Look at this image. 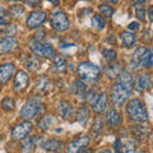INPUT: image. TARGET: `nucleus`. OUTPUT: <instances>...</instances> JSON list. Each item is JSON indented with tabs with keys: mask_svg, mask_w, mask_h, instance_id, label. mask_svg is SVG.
Masks as SVG:
<instances>
[{
	"mask_svg": "<svg viewBox=\"0 0 153 153\" xmlns=\"http://www.w3.org/2000/svg\"><path fill=\"white\" fill-rule=\"evenodd\" d=\"M126 114L133 121L138 124H143L148 121V112L139 98H133L126 103Z\"/></svg>",
	"mask_w": 153,
	"mask_h": 153,
	"instance_id": "obj_1",
	"label": "nucleus"
},
{
	"mask_svg": "<svg viewBox=\"0 0 153 153\" xmlns=\"http://www.w3.org/2000/svg\"><path fill=\"white\" fill-rule=\"evenodd\" d=\"M133 92V83H125L121 80H117L112 85L111 89V101L115 106H121V105L130 97Z\"/></svg>",
	"mask_w": 153,
	"mask_h": 153,
	"instance_id": "obj_2",
	"label": "nucleus"
},
{
	"mask_svg": "<svg viewBox=\"0 0 153 153\" xmlns=\"http://www.w3.org/2000/svg\"><path fill=\"white\" fill-rule=\"evenodd\" d=\"M76 71H78V75L80 76V79H82L83 82L94 83V82H97L101 70H100L97 65L91 63V61H83V63H80L78 65Z\"/></svg>",
	"mask_w": 153,
	"mask_h": 153,
	"instance_id": "obj_3",
	"label": "nucleus"
},
{
	"mask_svg": "<svg viewBox=\"0 0 153 153\" xmlns=\"http://www.w3.org/2000/svg\"><path fill=\"white\" fill-rule=\"evenodd\" d=\"M41 111V102L38 98H32L28 102H26L25 105H23V107L21 110V112H19V115H21L22 119H25L26 121L28 120H32L33 117H36L38 114H40Z\"/></svg>",
	"mask_w": 153,
	"mask_h": 153,
	"instance_id": "obj_4",
	"label": "nucleus"
},
{
	"mask_svg": "<svg viewBox=\"0 0 153 153\" xmlns=\"http://www.w3.org/2000/svg\"><path fill=\"white\" fill-rule=\"evenodd\" d=\"M31 50L37 57H46V59H54L56 56L55 49L52 45L47 44V42H36L33 41L31 44Z\"/></svg>",
	"mask_w": 153,
	"mask_h": 153,
	"instance_id": "obj_5",
	"label": "nucleus"
},
{
	"mask_svg": "<svg viewBox=\"0 0 153 153\" xmlns=\"http://www.w3.org/2000/svg\"><path fill=\"white\" fill-rule=\"evenodd\" d=\"M50 23H51V26L52 28H54L55 31L57 32H65V31H68L69 30V26H70V23H69V18L66 17V14L64 12H54L50 16Z\"/></svg>",
	"mask_w": 153,
	"mask_h": 153,
	"instance_id": "obj_6",
	"label": "nucleus"
},
{
	"mask_svg": "<svg viewBox=\"0 0 153 153\" xmlns=\"http://www.w3.org/2000/svg\"><path fill=\"white\" fill-rule=\"evenodd\" d=\"M33 125L31 121H22L17 124L12 130V139L13 140H23L32 131Z\"/></svg>",
	"mask_w": 153,
	"mask_h": 153,
	"instance_id": "obj_7",
	"label": "nucleus"
},
{
	"mask_svg": "<svg viewBox=\"0 0 153 153\" xmlns=\"http://www.w3.org/2000/svg\"><path fill=\"white\" fill-rule=\"evenodd\" d=\"M45 21H46V13L41 10H35L27 17L26 25L30 30H35V28H38L41 25H44Z\"/></svg>",
	"mask_w": 153,
	"mask_h": 153,
	"instance_id": "obj_8",
	"label": "nucleus"
},
{
	"mask_svg": "<svg viewBox=\"0 0 153 153\" xmlns=\"http://www.w3.org/2000/svg\"><path fill=\"white\" fill-rule=\"evenodd\" d=\"M89 144V138L87 135L79 137L76 138L75 140L70 142L68 147H66V152L68 153H82L83 151H85V148Z\"/></svg>",
	"mask_w": 153,
	"mask_h": 153,
	"instance_id": "obj_9",
	"label": "nucleus"
},
{
	"mask_svg": "<svg viewBox=\"0 0 153 153\" xmlns=\"http://www.w3.org/2000/svg\"><path fill=\"white\" fill-rule=\"evenodd\" d=\"M28 85V74L25 70L17 71L16 76H14V83H13V89L17 93H22L27 89Z\"/></svg>",
	"mask_w": 153,
	"mask_h": 153,
	"instance_id": "obj_10",
	"label": "nucleus"
},
{
	"mask_svg": "<svg viewBox=\"0 0 153 153\" xmlns=\"http://www.w3.org/2000/svg\"><path fill=\"white\" fill-rule=\"evenodd\" d=\"M148 49H146L144 46H140L133 52L131 59H130V65L133 70H139L143 68V59H144V55Z\"/></svg>",
	"mask_w": 153,
	"mask_h": 153,
	"instance_id": "obj_11",
	"label": "nucleus"
},
{
	"mask_svg": "<svg viewBox=\"0 0 153 153\" xmlns=\"http://www.w3.org/2000/svg\"><path fill=\"white\" fill-rule=\"evenodd\" d=\"M91 107L96 114H102L106 111V107H107V94L106 93H101V94H97L96 98L91 103Z\"/></svg>",
	"mask_w": 153,
	"mask_h": 153,
	"instance_id": "obj_12",
	"label": "nucleus"
},
{
	"mask_svg": "<svg viewBox=\"0 0 153 153\" xmlns=\"http://www.w3.org/2000/svg\"><path fill=\"white\" fill-rule=\"evenodd\" d=\"M18 41L16 40V37H7L4 36L0 40V52L8 54V52H13L17 49Z\"/></svg>",
	"mask_w": 153,
	"mask_h": 153,
	"instance_id": "obj_13",
	"label": "nucleus"
},
{
	"mask_svg": "<svg viewBox=\"0 0 153 153\" xmlns=\"http://www.w3.org/2000/svg\"><path fill=\"white\" fill-rule=\"evenodd\" d=\"M151 83H152L151 75L148 73H143V74H139L137 76L135 88H137V91H139V92H144V91H147L151 87Z\"/></svg>",
	"mask_w": 153,
	"mask_h": 153,
	"instance_id": "obj_14",
	"label": "nucleus"
},
{
	"mask_svg": "<svg viewBox=\"0 0 153 153\" xmlns=\"http://www.w3.org/2000/svg\"><path fill=\"white\" fill-rule=\"evenodd\" d=\"M14 70H16V66L12 63H5L0 66V83L1 84H5L10 76L13 75Z\"/></svg>",
	"mask_w": 153,
	"mask_h": 153,
	"instance_id": "obj_15",
	"label": "nucleus"
},
{
	"mask_svg": "<svg viewBox=\"0 0 153 153\" xmlns=\"http://www.w3.org/2000/svg\"><path fill=\"white\" fill-rule=\"evenodd\" d=\"M106 123L110 128H115L121 123V116L116 108H110L106 112Z\"/></svg>",
	"mask_w": 153,
	"mask_h": 153,
	"instance_id": "obj_16",
	"label": "nucleus"
},
{
	"mask_svg": "<svg viewBox=\"0 0 153 153\" xmlns=\"http://www.w3.org/2000/svg\"><path fill=\"white\" fill-rule=\"evenodd\" d=\"M120 41H121V45L125 47V49H130L135 45L137 42V37L133 32H129V31H124L120 33Z\"/></svg>",
	"mask_w": 153,
	"mask_h": 153,
	"instance_id": "obj_17",
	"label": "nucleus"
},
{
	"mask_svg": "<svg viewBox=\"0 0 153 153\" xmlns=\"http://www.w3.org/2000/svg\"><path fill=\"white\" fill-rule=\"evenodd\" d=\"M44 149L46 151H50V152H59L63 147V143L57 139H42L41 140V144H40Z\"/></svg>",
	"mask_w": 153,
	"mask_h": 153,
	"instance_id": "obj_18",
	"label": "nucleus"
},
{
	"mask_svg": "<svg viewBox=\"0 0 153 153\" xmlns=\"http://www.w3.org/2000/svg\"><path fill=\"white\" fill-rule=\"evenodd\" d=\"M57 114L63 119H69L73 114V107L68 101H60L57 103Z\"/></svg>",
	"mask_w": 153,
	"mask_h": 153,
	"instance_id": "obj_19",
	"label": "nucleus"
},
{
	"mask_svg": "<svg viewBox=\"0 0 153 153\" xmlns=\"http://www.w3.org/2000/svg\"><path fill=\"white\" fill-rule=\"evenodd\" d=\"M41 140L40 137H30V138H26L23 139L22 142V148L25 152H32L33 148H35L37 144H41Z\"/></svg>",
	"mask_w": 153,
	"mask_h": 153,
	"instance_id": "obj_20",
	"label": "nucleus"
},
{
	"mask_svg": "<svg viewBox=\"0 0 153 153\" xmlns=\"http://www.w3.org/2000/svg\"><path fill=\"white\" fill-rule=\"evenodd\" d=\"M66 68V63H65V59L60 55H56L54 59H52V70L55 73H64Z\"/></svg>",
	"mask_w": 153,
	"mask_h": 153,
	"instance_id": "obj_21",
	"label": "nucleus"
},
{
	"mask_svg": "<svg viewBox=\"0 0 153 153\" xmlns=\"http://www.w3.org/2000/svg\"><path fill=\"white\" fill-rule=\"evenodd\" d=\"M55 123V119L52 115H45V116H42L40 120L37 121V128L40 129V130H47L49 128H51V125Z\"/></svg>",
	"mask_w": 153,
	"mask_h": 153,
	"instance_id": "obj_22",
	"label": "nucleus"
},
{
	"mask_svg": "<svg viewBox=\"0 0 153 153\" xmlns=\"http://www.w3.org/2000/svg\"><path fill=\"white\" fill-rule=\"evenodd\" d=\"M133 8H134V13L138 19H144L146 18V1L138 0V1L133 3Z\"/></svg>",
	"mask_w": 153,
	"mask_h": 153,
	"instance_id": "obj_23",
	"label": "nucleus"
},
{
	"mask_svg": "<svg viewBox=\"0 0 153 153\" xmlns=\"http://www.w3.org/2000/svg\"><path fill=\"white\" fill-rule=\"evenodd\" d=\"M123 71L120 64H111L107 65L106 69H105V74H106L108 78H119V75Z\"/></svg>",
	"mask_w": 153,
	"mask_h": 153,
	"instance_id": "obj_24",
	"label": "nucleus"
},
{
	"mask_svg": "<svg viewBox=\"0 0 153 153\" xmlns=\"http://www.w3.org/2000/svg\"><path fill=\"white\" fill-rule=\"evenodd\" d=\"M74 93L76 94L78 98H85V94H87V87L82 80H75L74 82Z\"/></svg>",
	"mask_w": 153,
	"mask_h": 153,
	"instance_id": "obj_25",
	"label": "nucleus"
},
{
	"mask_svg": "<svg viewBox=\"0 0 153 153\" xmlns=\"http://www.w3.org/2000/svg\"><path fill=\"white\" fill-rule=\"evenodd\" d=\"M131 135L138 140L144 139V137L147 135L148 129L146 126H131Z\"/></svg>",
	"mask_w": 153,
	"mask_h": 153,
	"instance_id": "obj_26",
	"label": "nucleus"
},
{
	"mask_svg": "<svg viewBox=\"0 0 153 153\" xmlns=\"http://www.w3.org/2000/svg\"><path fill=\"white\" fill-rule=\"evenodd\" d=\"M50 87H51V84L49 82V79H46V78L38 79L36 83V91L38 93H46L50 89Z\"/></svg>",
	"mask_w": 153,
	"mask_h": 153,
	"instance_id": "obj_27",
	"label": "nucleus"
},
{
	"mask_svg": "<svg viewBox=\"0 0 153 153\" xmlns=\"http://www.w3.org/2000/svg\"><path fill=\"white\" fill-rule=\"evenodd\" d=\"M91 26H92L94 30H103L105 28V19L101 17V16H97V14H96V16H93L92 18H91Z\"/></svg>",
	"mask_w": 153,
	"mask_h": 153,
	"instance_id": "obj_28",
	"label": "nucleus"
},
{
	"mask_svg": "<svg viewBox=\"0 0 153 153\" xmlns=\"http://www.w3.org/2000/svg\"><path fill=\"white\" fill-rule=\"evenodd\" d=\"M14 107H16V102H14V100L12 97L3 98V101H1V108L4 110V111H13Z\"/></svg>",
	"mask_w": 153,
	"mask_h": 153,
	"instance_id": "obj_29",
	"label": "nucleus"
},
{
	"mask_svg": "<svg viewBox=\"0 0 153 153\" xmlns=\"http://www.w3.org/2000/svg\"><path fill=\"white\" fill-rule=\"evenodd\" d=\"M25 14V9H23L21 5H13L9 10V16L13 17V18H17V19H21Z\"/></svg>",
	"mask_w": 153,
	"mask_h": 153,
	"instance_id": "obj_30",
	"label": "nucleus"
},
{
	"mask_svg": "<svg viewBox=\"0 0 153 153\" xmlns=\"http://www.w3.org/2000/svg\"><path fill=\"white\" fill-rule=\"evenodd\" d=\"M98 10L101 12V14L103 17H106V18H111L114 16V9L107 5V4H101V5L98 7Z\"/></svg>",
	"mask_w": 153,
	"mask_h": 153,
	"instance_id": "obj_31",
	"label": "nucleus"
},
{
	"mask_svg": "<svg viewBox=\"0 0 153 153\" xmlns=\"http://www.w3.org/2000/svg\"><path fill=\"white\" fill-rule=\"evenodd\" d=\"M102 55L105 57V60L107 61H115L116 60V51L112 49H105L102 51Z\"/></svg>",
	"mask_w": 153,
	"mask_h": 153,
	"instance_id": "obj_32",
	"label": "nucleus"
},
{
	"mask_svg": "<svg viewBox=\"0 0 153 153\" xmlns=\"http://www.w3.org/2000/svg\"><path fill=\"white\" fill-rule=\"evenodd\" d=\"M88 117V110L85 106H82L78 108V112H76V120L78 121H85Z\"/></svg>",
	"mask_w": 153,
	"mask_h": 153,
	"instance_id": "obj_33",
	"label": "nucleus"
},
{
	"mask_svg": "<svg viewBox=\"0 0 153 153\" xmlns=\"http://www.w3.org/2000/svg\"><path fill=\"white\" fill-rule=\"evenodd\" d=\"M123 153H135V143L133 140H128L123 146Z\"/></svg>",
	"mask_w": 153,
	"mask_h": 153,
	"instance_id": "obj_34",
	"label": "nucleus"
},
{
	"mask_svg": "<svg viewBox=\"0 0 153 153\" xmlns=\"http://www.w3.org/2000/svg\"><path fill=\"white\" fill-rule=\"evenodd\" d=\"M102 126H103L102 117H96L94 121H93V131H94L96 134H98L100 131L102 130Z\"/></svg>",
	"mask_w": 153,
	"mask_h": 153,
	"instance_id": "obj_35",
	"label": "nucleus"
},
{
	"mask_svg": "<svg viewBox=\"0 0 153 153\" xmlns=\"http://www.w3.org/2000/svg\"><path fill=\"white\" fill-rule=\"evenodd\" d=\"M25 65H26V68H27V69L35 70V69H36V65H37V61L33 59V57H28V59L25 61Z\"/></svg>",
	"mask_w": 153,
	"mask_h": 153,
	"instance_id": "obj_36",
	"label": "nucleus"
},
{
	"mask_svg": "<svg viewBox=\"0 0 153 153\" xmlns=\"http://www.w3.org/2000/svg\"><path fill=\"white\" fill-rule=\"evenodd\" d=\"M128 30H129V32H134V31L140 30V23L139 22H130L128 25Z\"/></svg>",
	"mask_w": 153,
	"mask_h": 153,
	"instance_id": "obj_37",
	"label": "nucleus"
},
{
	"mask_svg": "<svg viewBox=\"0 0 153 153\" xmlns=\"http://www.w3.org/2000/svg\"><path fill=\"white\" fill-rule=\"evenodd\" d=\"M112 147H114L115 153H123V144H121L120 139H116V140H115V143H114Z\"/></svg>",
	"mask_w": 153,
	"mask_h": 153,
	"instance_id": "obj_38",
	"label": "nucleus"
},
{
	"mask_svg": "<svg viewBox=\"0 0 153 153\" xmlns=\"http://www.w3.org/2000/svg\"><path fill=\"white\" fill-rule=\"evenodd\" d=\"M7 25H8V23H7L5 21H4V19H0V33H4Z\"/></svg>",
	"mask_w": 153,
	"mask_h": 153,
	"instance_id": "obj_39",
	"label": "nucleus"
},
{
	"mask_svg": "<svg viewBox=\"0 0 153 153\" xmlns=\"http://www.w3.org/2000/svg\"><path fill=\"white\" fill-rule=\"evenodd\" d=\"M147 16H148V19H149L151 22H153V5H152V7H149V9H148Z\"/></svg>",
	"mask_w": 153,
	"mask_h": 153,
	"instance_id": "obj_40",
	"label": "nucleus"
},
{
	"mask_svg": "<svg viewBox=\"0 0 153 153\" xmlns=\"http://www.w3.org/2000/svg\"><path fill=\"white\" fill-rule=\"evenodd\" d=\"M25 4H27L30 7H37L40 4V1H25Z\"/></svg>",
	"mask_w": 153,
	"mask_h": 153,
	"instance_id": "obj_41",
	"label": "nucleus"
},
{
	"mask_svg": "<svg viewBox=\"0 0 153 153\" xmlns=\"http://www.w3.org/2000/svg\"><path fill=\"white\" fill-rule=\"evenodd\" d=\"M5 10H4L3 8H0V19H4V17H5Z\"/></svg>",
	"mask_w": 153,
	"mask_h": 153,
	"instance_id": "obj_42",
	"label": "nucleus"
},
{
	"mask_svg": "<svg viewBox=\"0 0 153 153\" xmlns=\"http://www.w3.org/2000/svg\"><path fill=\"white\" fill-rule=\"evenodd\" d=\"M98 153H112V152H111V151H108V149H103V151L98 152Z\"/></svg>",
	"mask_w": 153,
	"mask_h": 153,
	"instance_id": "obj_43",
	"label": "nucleus"
},
{
	"mask_svg": "<svg viewBox=\"0 0 153 153\" xmlns=\"http://www.w3.org/2000/svg\"><path fill=\"white\" fill-rule=\"evenodd\" d=\"M69 70L73 71V64H69Z\"/></svg>",
	"mask_w": 153,
	"mask_h": 153,
	"instance_id": "obj_44",
	"label": "nucleus"
},
{
	"mask_svg": "<svg viewBox=\"0 0 153 153\" xmlns=\"http://www.w3.org/2000/svg\"><path fill=\"white\" fill-rule=\"evenodd\" d=\"M82 153H92V152H91V151H89V149H85V151H83V152H82Z\"/></svg>",
	"mask_w": 153,
	"mask_h": 153,
	"instance_id": "obj_45",
	"label": "nucleus"
},
{
	"mask_svg": "<svg viewBox=\"0 0 153 153\" xmlns=\"http://www.w3.org/2000/svg\"><path fill=\"white\" fill-rule=\"evenodd\" d=\"M138 153H147V152H146V151H139Z\"/></svg>",
	"mask_w": 153,
	"mask_h": 153,
	"instance_id": "obj_46",
	"label": "nucleus"
},
{
	"mask_svg": "<svg viewBox=\"0 0 153 153\" xmlns=\"http://www.w3.org/2000/svg\"><path fill=\"white\" fill-rule=\"evenodd\" d=\"M152 84H153V79H152Z\"/></svg>",
	"mask_w": 153,
	"mask_h": 153,
	"instance_id": "obj_47",
	"label": "nucleus"
}]
</instances>
